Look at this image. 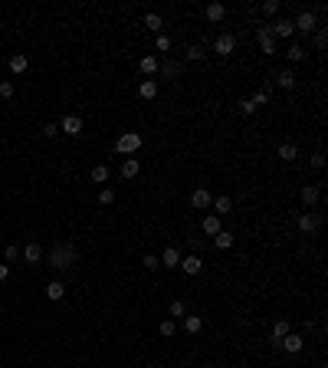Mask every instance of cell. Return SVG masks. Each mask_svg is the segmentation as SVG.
Listing matches in <instances>:
<instances>
[{
	"label": "cell",
	"instance_id": "8d00e7d4",
	"mask_svg": "<svg viewBox=\"0 0 328 368\" xmlns=\"http://www.w3.org/2000/svg\"><path fill=\"white\" fill-rule=\"evenodd\" d=\"M158 267H161V260H158L155 253H148V257H145V270H151V273H155Z\"/></svg>",
	"mask_w": 328,
	"mask_h": 368
},
{
	"label": "cell",
	"instance_id": "484cf974",
	"mask_svg": "<svg viewBox=\"0 0 328 368\" xmlns=\"http://www.w3.org/2000/svg\"><path fill=\"white\" fill-rule=\"evenodd\" d=\"M213 243H217L220 250H230V247H233V234H230V230H220V234L213 237Z\"/></svg>",
	"mask_w": 328,
	"mask_h": 368
},
{
	"label": "cell",
	"instance_id": "8fae6325",
	"mask_svg": "<svg viewBox=\"0 0 328 368\" xmlns=\"http://www.w3.org/2000/svg\"><path fill=\"white\" fill-rule=\"evenodd\" d=\"M282 349H286V352H292V355H296V352H302V345H305V339L302 336H296V332H289V336H286V339H282Z\"/></svg>",
	"mask_w": 328,
	"mask_h": 368
},
{
	"label": "cell",
	"instance_id": "7c38bea8",
	"mask_svg": "<svg viewBox=\"0 0 328 368\" xmlns=\"http://www.w3.org/2000/svg\"><path fill=\"white\" fill-rule=\"evenodd\" d=\"M213 211H217V217H227L230 211H233V201H230L227 194H220V197H213Z\"/></svg>",
	"mask_w": 328,
	"mask_h": 368
},
{
	"label": "cell",
	"instance_id": "bcb514c9",
	"mask_svg": "<svg viewBox=\"0 0 328 368\" xmlns=\"http://www.w3.org/2000/svg\"><path fill=\"white\" fill-rule=\"evenodd\" d=\"M7 276H10V267H7V263H0V283L7 280Z\"/></svg>",
	"mask_w": 328,
	"mask_h": 368
},
{
	"label": "cell",
	"instance_id": "f546056e",
	"mask_svg": "<svg viewBox=\"0 0 328 368\" xmlns=\"http://www.w3.org/2000/svg\"><path fill=\"white\" fill-rule=\"evenodd\" d=\"M92 181H95V184H105V181H109V168H105V165H95L92 168Z\"/></svg>",
	"mask_w": 328,
	"mask_h": 368
},
{
	"label": "cell",
	"instance_id": "f1b7e54d",
	"mask_svg": "<svg viewBox=\"0 0 328 368\" xmlns=\"http://www.w3.org/2000/svg\"><path fill=\"white\" fill-rule=\"evenodd\" d=\"M286 56H289L292 63H299V59H305V46H302V43H292V46L286 49Z\"/></svg>",
	"mask_w": 328,
	"mask_h": 368
},
{
	"label": "cell",
	"instance_id": "8992f818",
	"mask_svg": "<svg viewBox=\"0 0 328 368\" xmlns=\"http://www.w3.org/2000/svg\"><path fill=\"white\" fill-rule=\"evenodd\" d=\"M180 270H184L187 276H197L203 270V260L197 257V253H187V257H180Z\"/></svg>",
	"mask_w": 328,
	"mask_h": 368
},
{
	"label": "cell",
	"instance_id": "4316f807",
	"mask_svg": "<svg viewBox=\"0 0 328 368\" xmlns=\"http://www.w3.org/2000/svg\"><path fill=\"white\" fill-rule=\"evenodd\" d=\"M184 329H187L190 336H197V332L203 329V319H200V316H187V319H184Z\"/></svg>",
	"mask_w": 328,
	"mask_h": 368
},
{
	"label": "cell",
	"instance_id": "ffe728a7",
	"mask_svg": "<svg viewBox=\"0 0 328 368\" xmlns=\"http://www.w3.org/2000/svg\"><path fill=\"white\" fill-rule=\"evenodd\" d=\"M319 197H322V191H319V184H305L302 188V201L312 207V204H319Z\"/></svg>",
	"mask_w": 328,
	"mask_h": 368
},
{
	"label": "cell",
	"instance_id": "5bb4252c",
	"mask_svg": "<svg viewBox=\"0 0 328 368\" xmlns=\"http://www.w3.org/2000/svg\"><path fill=\"white\" fill-rule=\"evenodd\" d=\"M299 230H302V234H315V230H319V217H315V214H302V217H299Z\"/></svg>",
	"mask_w": 328,
	"mask_h": 368
},
{
	"label": "cell",
	"instance_id": "4fadbf2b",
	"mask_svg": "<svg viewBox=\"0 0 328 368\" xmlns=\"http://www.w3.org/2000/svg\"><path fill=\"white\" fill-rule=\"evenodd\" d=\"M223 13H227V7H223V3H207V10H203V16H207L210 23H220V20H223Z\"/></svg>",
	"mask_w": 328,
	"mask_h": 368
},
{
	"label": "cell",
	"instance_id": "b9f144b4",
	"mask_svg": "<svg viewBox=\"0 0 328 368\" xmlns=\"http://www.w3.org/2000/svg\"><path fill=\"white\" fill-rule=\"evenodd\" d=\"M3 257H7V260H20V247H13V243H10L7 250H3Z\"/></svg>",
	"mask_w": 328,
	"mask_h": 368
},
{
	"label": "cell",
	"instance_id": "277c9868",
	"mask_svg": "<svg viewBox=\"0 0 328 368\" xmlns=\"http://www.w3.org/2000/svg\"><path fill=\"white\" fill-rule=\"evenodd\" d=\"M292 26H296V30H302V33H312V30H319V20H315L312 10H302V13L292 20Z\"/></svg>",
	"mask_w": 328,
	"mask_h": 368
},
{
	"label": "cell",
	"instance_id": "5b68a950",
	"mask_svg": "<svg viewBox=\"0 0 328 368\" xmlns=\"http://www.w3.org/2000/svg\"><path fill=\"white\" fill-rule=\"evenodd\" d=\"M213 49H217L220 56H230L236 49V36H233V33H220V36L213 39Z\"/></svg>",
	"mask_w": 328,
	"mask_h": 368
},
{
	"label": "cell",
	"instance_id": "74e56055",
	"mask_svg": "<svg viewBox=\"0 0 328 368\" xmlns=\"http://www.w3.org/2000/svg\"><path fill=\"white\" fill-rule=\"evenodd\" d=\"M161 72H164V76H177V72H180V66H177V63H171V59H167V63L161 66Z\"/></svg>",
	"mask_w": 328,
	"mask_h": 368
},
{
	"label": "cell",
	"instance_id": "3957f363",
	"mask_svg": "<svg viewBox=\"0 0 328 368\" xmlns=\"http://www.w3.org/2000/svg\"><path fill=\"white\" fill-rule=\"evenodd\" d=\"M266 30L273 33V39H289L292 33H296V26H292L289 16H282V20H276V23H273V26H266Z\"/></svg>",
	"mask_w": 328,
	"mask_h": 368
},
{
	"label": "cell",
	"instance_id": "cb8c5ba5",
	"mask_svg": "<svg viewBox=\"0 0 328 368\" xmlns=\"http://www.w3.org/2000/svg\"><path fill=\"white\" fill-rule=\"evenodd\" d=\"M286 336H289V322H286V319H279V322H276V326H273V342L279 345V342H282V339H286Z\"/></svg>",
	"mask_w": 328,
	"mask_h": 368
},
{
	"label": "cell",
	"instance_id": "d6a6232c",
	"mask_svg": "<svg viewBox=\"0 0 328 368\" xmlns=\"http://www.w3.org/2000/svg\"><path fill=\"white\" fill-rule=\"evenodd\" d=\"M171 316H174V319H180V316H187V306L180 303V299H174V303H171Z\"/></svg>",
	"mask_w": 328,
	"mask_h": 368
},
{
	"label": "cell",
	"instance_id": "7bdbcfd3",
	"mask_svg": "<svg viewBox=\"0 0 328 368\" xmlns=\"http://www.w3.org/2000/svg\"><path fill=\"white\" fill-rule=\"evenodd\" d=\"M263 13H279V3H276V0H266V3H263Z\"/></svg>",
	"mask_w": 328,
	"mask_h": 368
},
{
	"label": "cell",
	"instance_id": "ab89813d",
	"mask_svg": "<svg viewBox=\"0 0 328 368\" xmlns=\"http://www.w3.org/2000/svg\"><path fill=\"white\" fill-rule=\"evenodd\" d=\"M187 59H194V63H197V59H203V46H200V43L187 49Z\"/></svg>",
	"mask_w": 328,
	"mask_h": 368
},
{
	"label": "cell",
	"instance_id": "836d02e7",
	"mask_svg": "<svg viewBox=\"0 0 328 368\" xmlns=\"http://www.w3.org/2000/svg\"><path fill=\"white\" fill-rule=\"evenodd\" d=\"M325 43H328V30H325V26H319V30H315V46L325 49Z\"/></svg>",
	"mask_w": 328,
	"mask_h": 368
},
{
	"label": "cell",
	"instance_id": "ac0fdd59",
	"mask_svg": "<svg viewBox=\"0 0 328 368\" xmlns=\"http://www.w3.org/2000/svg\"><path fill=\"white\" fill-rule=\"evenodd\" d=\"M23 260H26V263H39V260H43V247H39V243H26V247H23Z\"/></svg>",
	"mask_w": 328,
	"mask_h": 368
},
{
	"label": "cell",
	"instance_id": "d4e9b609",
	"mask_svg": "<svg viewBox=\"0 0 328 368\" xmlns=\"http://www.w3.org/2000/svg\"><path fill=\"white\" fill-rule=\"evenodd\" d=\"M279 158H282V161H296V158H299V148L292 145V141H286V145H279Z\"/></svg>",
	"mask_w": 328,
	"mask_h": 368
},
{
	"label": "cell",
	"instance_id": "9a60e30c",
	"mask_svg": "<svg viewBox=\"0 0 328 368\" xmlns=\"http://www.w3.org/2000/svg\"><path fill=\"white\" fill-rule=\"evenodd\" d=\"M26 66H30V59H26L23 53H13V56H10V72L23 76V72H26Z\"/></svg>",
	"mask_w": 328,
	"mask_h": 368
},
{
	"label": "cell",
	"instance_id": "d6986e66",
	"mask_svg": "<svg viewBox=\"0 0 328 368\" xmlns=\"http://www.w3.org/2000/svg\"><path fill=\"white\" fill-rule=\"evenodd\" d=\"M138 69L145 72V76H155V72L161 69V63H158V56H145V59L138 63Z\"/></svg>",
	"mask_w": 328,
	"mask_h": 368
},
{
	"label": "cell",
	"instance_id": "4dcf8cb0",
	"mask_svg": "<svg viewBox=\"0 0 328 368\" xmlns=\"http://www.w3.org/2000/svg\"><path fill=\"white\" fill-rule=\"evenodd\" d=\"M99 204H102V207L115 204V191H112V188H102V191H99Z\"/></svg>",
	"mask_w": 328,
	"mask_h": 368
},
{
	"label": "cell",
	"instance_id": "52a82bcc",
	"mask_svg": "<svg viewBox=\"0 0 328 368\" xmlns=\"http://www.w3.org/2000/svg\"><path fill=\"white\" fill-rule=\"evenodd\" d=\"M59 132L72 135V138H76V135H82V118H79V115H66L63 122H59Z\"/></svg>",
	"mask_w": 328,
	"mask_h": 368
},
{
	"label": "cell",
	"instance_id": "ba28073f",
	"mask_svg": "<svg viewBox=\"0 0 328 368\" xmlns=\"http://www.w3.org/2000/svg\"><path fill=\"white\" fill-rule=\"evenodd\" d=\"M190 204H194L197 211H207V207L213 204V197H210V191H207V188H197L194 194H190Z\"/></svg>",
	"mask_w": 328,
	"mask_h": 368
},
{
	"label": "cell",
	"instance_id": "603a6c76",
	"mask_svg": "<svg viewBox=\"0 0 328 368\" xmlns=\"http://www.w3.org/2000/svg\"><path fill=\"white\" fill-rule=\"evenodd\" d=\"M203 234H210V237L220 234V217L217 214H207V217H203Z\"/></svg>",
	"mask_w": 328,
	"mask_h": 368
},
{
	"label": "cell",
	"instance_id": "44dd1931",
	"mask_svg": "<svg viewBox=\"0 0 328 368\" xmlns=\"http://www.w3.org/2000/svg\"><path fill=\"white\" fill-rule=\"evenodd\" d=\"M63 296H66V286H63L59 280L46 283V299H53V303H56V299H63Z\"/></svg>",
	"mask_w": 328,
	"mask_h": 368
},
{
	"label": "cell",
	"instance_id": "f6af8a7d",
	"mask_svg": "<svg viewBox=\"0 0 328 368\" xmlns=\"http://www.w3.org/2000/svg\"><path fill=\"white\" fill-rule=\"evenodd\" d=\"M43 132H46V138H53V135H59V125H46Z\"/></svg>",
	"mask_w": 328,
	"mask_h": 368
},
{
	"label": "cell",
	"instance_id": "7402d4cb",
	"mask_svg": "<svg viewBox=\"0 0 328 368\" xmlns=\"http://www.w3.org/2000/svg\"><path fill=\"white\" fill-rule=\"evenodd\" d=\"M138 92H141V99H155L158 95V79H145L138 86Z\"/></svg>",
	"mask_w": 328,
	"mask_h": 368
},
{
	"label": "cell",
	"instance_id": "ee69618b",
	"mask_svg": "<svg viewBox=\"0 0 328 368\" xmlns=\"http://www.w3.org/2000/svg\"><path fill=\"white\" fill-rule=\"evenodd\" d=\"M312 168H319V171L325 168V155H322V151H319V155H312Z\"/></svg>",
	"mask_w": 328,
	"mask_h": 368
},
{
	"label": "cell",
	"instance_id": "e0dca14e",
	"mask_svg": "<svg viewBox=\"0 0 328 368\" xmlns=\"http://www.w3.org/2000/svg\"><path fill=\"white\" fill-rule=\"evenodd\" d=\"M138 171H141V161H138V158H125V161H122V178L132 181Z\"/></svg>",
	"mask_w": 328,
	"mask_h": 368
},
{
	"label": "cell",
	"instance_id": "e575fe53",
	"mask_svg": "<svg viewBox=\"0 0 328 368\" xmlns=\"http://www.w3.org/2000/svg\"><path fill=\"white\" fill-rule=\"evenodd\" d=\"M155 49H158V53H167V49H171V36H158L155 39Z\"/></svg>",
	"mask_w": 328,
	"mask_h": 368
},
{
	"label": "cell",
	"instance_id": "83f0119b",
	"mask_svg": "<svg viewBox=\"0 0 328 368\" xmlns=\"http://www.w3.org/2000/svg\"><path fill=\"white\" fill-rule=\"evenodd\" d=\"M145 26H148V30H151V33H158V30H161V26H164V20H161V13H148V16H145Z\"/></svg>",
	"mask_w": 328,
	"mask_h": 368
},
{
	"label": "cell",
	"instance_id": "1f68e13d",
	"mask_svg": "<svg viewBox=\"0 0 328 368\" xmlns=\"http://www.w3.org/2000/svg\"><path fill=\"white\" fill-rule=\"evenodd\" d=\"M174 332H177V322H174V319H164V322H161V336H164V339H171Z\"/></svg>",
	"mask_w": 328,
	"mask_h": 368
},
{
	"label": "cell",
	"instance_id": "7a4b0ae2",
	"mask_svg": "<svg viewBox=\"0 0 328 368\" xmlns=\"http://www.w3.org/2000/svg\"><path fill=\"white\" fill-rule=\"evenodd\" d=\"M141 148V135L138 132H125V135H118V141H115V151L118 155H135V151Z\"/></svg>",
	"mask_w": 328,
	"mask_h": 368
},
{
	"label": "cell",
	"instance_id": "d590c367",
	"mask_svg": "<svg viewBox=\"0 0 328 368\" xmlns=\"http://www.w3.org/2000/svg\"><path fill=\"white\" fill-rule=\"evenodd\" d=\"M0 99H13V82H7V79L0 82Z\"/></svg>",
	"mask_w": 328,
	"mask_h": 368
},
{
	"label": "cell",
	"instance_id": "6da1fadb",
	"mask_svg": "<svg viewBox=\"0 0 328 368\" xmlns=\"http://www.w3.org/2000/svg\"><path fill=\"white\" fill-rule=\"evenodd\" d=\"M46 260H49V267H56V270H66V267H72L79 260V250L72 247V243H56L53 250L46 253Z\"/></svg>",
	"mask_w": 328,
	"mask_h": 368
},
{
	"label": "cell",
	"instance_id": "2e32d148",
	"mask_svg": "<svg viewBox=\"0 0 328 368\" xmlns=\"http://www.w3.org/2000/svg\"><path fill=\"white\" fill-rule=\"evenodd\" d=\"M276 86H279V89H292V86H296V72H292V69H279V72H276Z\"/></svg>",
	"mask_w": 328,
	"mask_h": 368
},
{
	"label": "cell",
	"instance_id": "f35d334b",
	"mask_svg": "<svg viewBox=\"0 0 328 368\" xmlns=\"http://www.w3.org/2000/svg\"><path fill=\"white\" fill-rule=\"evenodd\" d=\"M250 102H253V105H256V109H259V105H266V102H269V92H263V89H259V92L253 95Z\"/></svg>",
	"mask_w": 328,
	"mask_h": 368
},
{
	"label": "cell",
	"instance_id": "60d3db41",
	"mask_svg": "<svg viewBox=\"0 0 328 368\" xmlns=\"http://www.w3.org/2000/svg\"><path fill=\"white\" fill-rule=\"evenodd\" d=\"M240 112H243V115H256V105H253L250 99H243L240 102Z\"/></svg>",
	"mask_w": 328,
	"mask_h": 368
},
{
	"label": "cell",
	"instance_id": "30bf717a",
	"mask_svg": "<svg viewBox=\"0 0 328 368\" xmlns=\"http://www.w3.org/2000/svg\"><path fill=\"white\" fill-rule=\"evenodd\" d=\"M158 260H161V267H180V250H177V247H164V253H161V257H158Z\"/></svg>",
	"mask_w": 328,
	"mask_h": 368
},
{
	"label": "cell",
	"instance_id": "9c48e42d",
	"mask_svg": "<svg viewBox=\"0 0 328 368\" xmlns=\"http://www.w3.org/2000/svg\"><path fill=\"white\" fill-rule=\"evenodd\" d=\"M256 39H259V49H263V53H276V39H273V33L266 30V26L256 30Z\"/></svg>",
	"mask_w": 328,
	"mask_h": 368
}]
</instances>
